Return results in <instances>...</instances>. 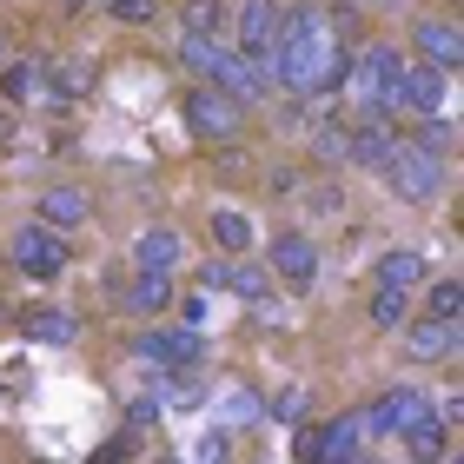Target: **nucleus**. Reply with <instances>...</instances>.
<instances>
[{
  "label": "nucleus",
  "instance_id": "nucleus-1",
  "mask_svg": "<svg viewBox=\"0 0 464 464\" xmlns=\"http://www.w3.org/2000/svg\"><path fill=\"white\" fill-rule=\"evenodd\" d=\"M398 73H405V47H385V40H365L352 47V67H345V87L358 120H385L392 113V93H398Z\"/></svg>",
  "mask_w": 464,
  "mask_h": 464
},
{
  "label": "nucleus",
  "instance_id": "nucleus-2",
  "mask_svg": "<svg viewBox=\"0 0 464 464\" xmlns=\"http://www.w3.org/2000/svg\"><path fill=\"white\" fill-rule=\"evenodd\" d=\"M179 120H186V133L199 146H232L246 133V107L232 93H219V87H186L179 93Z\"/></svg>",
  "mask_w": 464,
  "mask_h": 464
},
{
  "label": "nucleus",
  "instance_id": "nucleus-3",
  "mask_svg": "<svg viewBox=\"0 0 464 464\" xmlns=\"http://www.w3.org/2000/svg\"><path fill=\"white\" fill-rule=\"evenodd\" d=\"M7 259H14L20 279L53 285V279H67V272H73V239H60V232H47V226H20L14 246H7Z\"/></svg>",
  "mask_w": 464,
  "mask_h": 464
},
{
  "label": "nucleus",
  "instance_id": "nucleus-4",
  "mask_svg": "<svg viewBox=\"0 0 464 464\" xmlns=\"http://www.w3.org/2000/svg\"><path fill=\"white\" fill-rule=\"evenodd\" d=\"M392 186L405 206H431L438 193H445V160H431V153H418L411 140H398V153L385 160V173H378Z\"/></svg>",
  "mask_w": 464,
  "mask_h": 464
},
{
  "label": "nucleus",
  "instance_id": "nucleus-5",
  "mask_svg": "<svg viewBox=\"0 0 464 464\" xmlns=\"http://www.w3.org/2000/svg\"><path fill=\"white\" fill-rule=\"evenodd\" d=\"M418 418H431V392L425 385H392V392H378L365 411H358V431L365 438H405Z\"/></svg>",
  "mask_w": 464,
  "mask_h": 464
},
{
  "label": "nucleus",
  "instance_id": "nucleus-6",
  "mask_svg": "<svg viewBox=\"0 0 464 464\" xmlns=\"http://www.w3.org/2000/svg\"><path fill=\"white\" fill-rule=\"evenodd\" d=\"M358 445H365L358 411H345V418H325V425H299V438H292V458H299V464H352Z\"/></svg>",
  "mask_w": 464,
  "mask_h": 464
},
{
  "label": "nucleus",
  "instance_id": "nucleus-7",
  "mask_svg": "<svg viewBox=\"0 0 464 464\" xmlns=\"http://www.w3.org/2000/svg\"><path fill=\"white\" fill-rule=\"evenodd\" d=\"M319 246H312V232H279V239L266 246V279L285 285V292H312L319 285Z\"/></svg>",
  "mask_w": 464,
  "mask_h": 464
},
{
  "label": "nucleus",
  "instance_id": "nucleus-8",
  "mask_svg": "<svg viewBox=\"0 0 464 464\" xmlns=\"http://www.w3.org/2000/svg\"><path fill=\"white\" fill-rule=\"evenodd\" d=\"M133 352L160 372H179V365H206V332H186V325H146L133 332Z\"/></svg>",
  "mask_w": 464,
  "mask_h": 464
},
{
  "label": "nucleus",
  "instance_id": "nucleus-9",
  "mask_svg": "<svg viewBox=\"0 0 464 464\" xmlns=\"http://www.w3.org/2000/svg\"><path fill=\"white\" fill-rule=\"evenodd\" d=\"M405 60H418V67H431V73H445V80H451V73L464 67V34H458V20H445V14L418 20Z\"/></svg>",
  "mask_w": 464,
  "mask_h": 464
},
{
  "label": "nucleus",
  "instance_id": "nucleus-10",
  "mask_svg": "<svg viewBox=\"0 0 464 464\" xmlns=\"http://www.w3.org/2000/svg\"><path fill=\"white\" fill-rule=\"evenodd\" d=\"M87 219H93V193L87 186H47V193L34 199V226L60 232V239H73Z\"/></svg>",
  "mask_w": 464,
  "mask_h": 464
},
{
  "label": "nucleus",
  "instance_id": "nucleus-11",
  "mask_svg": "<svg viewBox=\"0 0 464 464\" xmlns=\"http://www.w3.org/2000/svg\"><path fill=\"white\" fill-rule=\"evenodd\" d=\"M100 87V67L87 53H60L47 60V73H40V100H53V107H73V100H87Z\"/></svg>",
  "mask_w": 464,
  "mask_h": 464
},
{
  "label": "nucleus",
  "instance_id": "nucleus-12",
  "mask_svg": "<svg viewBox=\"0 0 464 464\" xmlns=\"http://www.w3.org/2000/svg\"><path fill=\"white\" fill-rule=\"evenodd\" d=\"M398 126L392 120H352L345 126V166H365V173H385V160L398 153Z\"/></svg>",
  "mask_w": 464,
  "mask_h": 464
},
{
  "label": "nucleus",
  "instance_id": "nucleus-13",
  "mask_svg": "<svg viewBox=\"0 0 464 464\" xmlns=\"http://www.w3.org/2000/svg\"><path fill=\"white\" fill-rule=\"evenodd\" d=\"M279 7L285 0H239V53L272 60V47H279Z\"/></svg>",
  "mask_w": 464,
  "mask_h": 464
},
{
  "label": "nucleus",
  "instance_id": "nucleus-14",
  "mask_svg": "<svg viewBox=\"0 0 464 464\" xmlns=\"http://www.w3.org/2000/svg\"><path fill=\"white\" fill-rule=\"evenodd\" d=\"M219 93H232L239 107H259V100L272 93V60H252V53H232L226 67H219V80H213Z\"/></svg>",
  "mask_w": 464,
  "mask_h": 464
},
{
  "label": "nucleus",
  "instance_id": "nucleus-15",
  "mask_svg": "<svg viewBox=\"0 0 464 464\" xmlns=\"http://www.w3.org/2000/svg\"><path fill=\"white\" fill-rule=\"evenodd\" d=\"M173 279L166 272H126V285H120V305L133 312V319H160V312H173Z\"/></svg>",
  "mask_w": 464,
  "mask_h": 464
},
{
  "label": "nucleus",
  "instance_id": "nucleus-16",
  "mask_svg": "<svg viewBox=\"0 0 464 464\" xmlns=\"http://www.w3.org/2000/svg\"><path fill=\"white\" fill-rule=\"evenodd\" d=\"M398 339H405V358H411V365H445V358H458V332H451V325L405 319V325H398Z\"/></svg>",
  "mask_w": 464,
  "mask_h": 464
},
{
  "label": "nucleus",
  "instance_id": "nucleus-17",
  "mask_svg": "<svg viewBox=\"0 0 464 464\" xmlns=\"http://www.w3.org/2000/svg\"><path fill=\"white\" fill-rule=\"evenodd\" d=\"M425 272H431V259H425L418 246H392V252H378L372 285H385V292H418V285H425Z\"/></svg>",
  "mask_w": 464,
  "mask_h": 464
},
{
  "label": "nucleus",
  "instance_id": "nucleus-18",
  "mask_svg": "<svg viewBox=\"0 0 464 464\" xmlns=\"http://www.w3.org/2000/svg\"><path fill=\"white\" fill-rule=\"evenodd\" d=\"M179 259H186V239H179L173 226H146L140 239H133V272H166V279H173Z\"/></svg>",
  "mask_w": 464,
  "mask_h": 464
},
{
  "label": "nucleus",
  "instance_id": "nucleus-19",
  "mask_svg": "<svg viewBox=\"0 0 464 464\" xmlns=\"http://www.w3.org/2000/svg\"><path fill=\"white\" fill-rule=\"evenodd\" d=\"M73 312L67 305H20V339L34 345H73Z\"/></svg>",
  "mask_w": 464,
  "mask_h": 464
},
{
  "label": "nucleus",
  "instance_id": "nucleus-20",
  "mask_svg": "<svg viewBox=\"0 0 464 464\" xmlns=\"http://www.w3.org/2000/svg\"><path fill=\"white\" fill-rule=\"evenodd\" d=\"M226 60H232V47H226V40H199V34H179V67L193 73V87H213Z\"/></svg>",
  "mask_w": 464,
  "mask_h": 464
},
{
  "label": "nucleus",
  "instance_id": "nucleus-21",
  "mask_svg": "<svg viewBox=\"0 0 464 464\" xmlns=\"http://www.w3.org/2000/svg\"><path fill=\"white\" fill-rule=\"evenodd\" d=\"M398 445H405V464H445L458 438H451L445 425H438V418H418V425H411L405 438H398Z\"/></svg>",
  "mask_w": 464,
  "mask_h": 464
},
{
  "label": "nucleus",
  "instance_id": "nucleus-22",
  "mask_svg": "<svg viewBox=\"0 0 464 464\" xmlns=\"http://www.w3.org/2000/svg\"><path fill=\"white\" fill-rule=\"evenodd\" d=\"M160 405H206L213 398V378H206V365H179V372H166L160 378Z\"/></svg>",
  "mask_w": 464,
  "mask_h": 464
},
{
  "label": "nucleus",
  "instance_id": "nucleus-23",
  "mask_svg": "<svg viewBox=\"0 0 464 464\" xmlns=\"http://www.w3.org/2000/svg\"><path fill=\"white\" fill-rule=\"evenodd\" d=\"M418 319H431V325H464V285L458 279H431L425 285V312H418Z\"/></svg>",
  "mask_w": 464,
  "mask_h": 464
},
{
  "label": "nucleus",
  "instance_id": "nucleus-24",
  "mask_svg": "<svg viewBox=\"0 0 464 464\" xmlns=\"http://www.w3.org/2000/svg\"><path fill=\"white\" fill-rule=\"evenodd\" d=\"M405 319H411V292H385V285L365 292V325L372 332H398Z\"/></svg>",
  "mask_w": 464,
  "mask_h": 464
},
{
  "label": "nucleus",
  "instance_id": "nucleus-25",
  "mask_svg": "<svg viewBox=\"0 0 464 464\" xmlns=\"http://www.w3.org/2000/svg\"><path fill=\"white\" fill-rule=\"evenodd\" d=\"M40 73H47V53H14V67L0 73V100H40Z\"/></svg>",
  "mask_w": 464,
  "mask_h": 464
},
{
  "label": "nucleus",
  "instance_id": "nucleus-26",
  "mask_svg": "<svg viewBox=\"0 0 464 464\" xmlns=\"http://www.w3.org/2000/svg\"><path fill=\"white\" fill-rule=\"evenodd\" d=\"M411 146H418V153H431V160H445L458 146V126L445 113H425V120H411Z\"/></svg>",
  "mask_w": 464,
  "mask_h": 464
},
{
  "label": "nucleus",
  "instance_id": "nucleus-27",
  "mask_svg": "<svg viewBox=\"0 0 464 464\" xmlns=\"http://www.w3.org/2000/svg\"><path fill=\"white\" fill-rule=\"evenodd\" d=\"M252 239H259V232H252V219L239 213V206H219V213H213V246L219 252H246Z\"/></svg>",
  "mask_w": 464,
  "mask_h": 464
},
{
  "label": "nucleus",
  "instance_id": "nucleus-28",
  "mask_svg": "<svg viewBox=\"0 0 464 464\" xmlns=\"http://www.w3.org/2000/svg\"><path fill=\"white\" fill-rule=\"evenodd\" d=\"M179 27L199 34V40H219V27H226V0H186V7H179Z\"/></svg>",
  "mask_w": 464,
  "mask_h": 464
},
{
  "label": "nucleus",
  "instance_id": "nucleus-29",
  "mask_svg": "<svg viewBox=\"0 0 464 464\" xmlns=\"http://www.w3.org/2000/svg\"><path fill=\"white\" fill-rule=\"evenodd\" d=\"M226 292H232V299H246V305H266L272 299V279L259 266H226Z\"/></svg>",
  "mask_w": 464,
  "mask_h": 464
},
{
  "label": "nucleus",
  "instance_id": "nucleus-30",
  "mask_svg": "<svg viewBox=\"0 0 464 464\" xmlns=\"http://www.w3.org/2000/svg\"><path fill=\"white\" fill-rule=\"evenodd\" d=\"M312 153H319L325 166H345V126L332 120V113H325L319 126H312Z\"/></svg>",
  "mask_w": 464,
  "mask_h": 464
},
{
  "label": "nucleus",
  "instance_id": "nucleus-31",
  "mask_svg": "<svg viewBox=\"0 0 464 464\" xmlns=\"http://www.w3.org/2000/svg\"><path fill=\"white\" fill-rule=\"evenodd\" d=\"M107 14L120 20V27H153V20L166 14V0H107Z\"/></svg>",
  "mask_w": 464,
  "mask_h": 464
},
{
  "label": "nucleus",
  "instance_id": "nucleus-32",
  "mask_svg": "<svg viewBox=\"0 0 464 464\" xmlns=\"http://www.w3.org/2000/svg\"><path fill=\"white\" fill-rule=\"evenodd\" d=\"M312 213H319V219H339V213H345V186H339V179H319V186H312Z\"/></svg>",
  "mask_w": 464,
  "mask_h": 464
},
{
  "label": "nucleus",
  "instance_id": "nucleus-33",
  "mask_svg": "<svg viewBox=\"0 0 464 464\" xmlns=\"http://www.w3.org/2000/svg\"><path fill=\"white\" fill-rule=\"evenodd\" d=\"M173 305H179L186 332H206V319H213V299H206V292H186V299H173Z\"/></svg>",
  "mask_w": 464,
  "mask_h": 464
},
{
  "label": "nucleus",
  "instance_id": "nucleus-34",
  "mask_svg": "<svg viewBox=\"0 0 464 464\" xmlns=\"http://www.w3.org/2000/svg\"><path fill=\"white\" fill-rule=\"evenodd\" d=\"M226 431H213V438H199V464H226Z\"/></svg>",
  "mask_w": 464,
  "mask_h": 464
},
{
  "label": "nucleus",
  "instance_id": "nucleus-35",
  "mask_svg": "<svg viewBox=\"0 0 464 464\" xmlns=\"http://www.w3.org/2000/svg\"><path fill=\"white\" fill-rule=\"evenodd\" d=\"M153 418H160V398H140V405H126V425H153Z\"/></svg>",
  "mask_w": 464,
  "mask_h": 464
},
{
  "label": "nucleus",
  "instance_id": "nucleus-36",
  "mask_svg": "<svg viewBox=\"0 0 464 464\" xmlns=\"http://www.w3.org/2000/svg\"><path fill=\"white\" fill-rule=\"evenodd\" d=\"M199 292H226V259H213V266L199 272Z\"/></svg>",
  "mask_w": 464,
  "mask_h": 464
},
{
  "label": "nucleus",
  "instance_id": "nucleus-37",
  "mask_svg": "<svg viewBox=\"0 0 464 464\" xmlns=\"http://www.w3.org/2000/svg\"><path fill=\"white\" fill-rule=\"evenodd\" d=\"M14 67V34H0V73Z\"/></svg>",
  "mask_w": 464,
  "mask_h": 464
},
{
  "label": "nucleus",
  "instance_id": "nucleus-38",
  "mask_svg": "<svg viewBox=\"0 0 464 464\" xmlns=\"http://www.w3.org/2000/svg\"><path fill=\"white\" fill-rule=\"evenodd\" d=\"M14 133V113H7V100H0V140H7Z\"/></svg>",
  "mask_w": 464,
  "mask_h": 464
},
{
  "label": "nucleus",
  "instance_id": "nucleus-39",
  "mask_svg": "<svg viewBox=\"0 0 464 464\" xmlns=\"http://www.w3.org/2000/svg\"><path fill=\"white\" fill-rule=\"evenodd\" d=\"M352 464H365V458H352Z\"/></svg>",
  "mask_w": 464,
  "mask_h": 464
},
{
  "label": "nucleus",
  "instance_id": "nucleus-40",
  "mask_svg": "<svg viewBox=\"0 0 464 464\" xmlns=\"http://www.w3.org/2000/svg\"><path fill=\"white\" fill-rule=\"evenodd\" d=\"M166 464H173V458H166Z\"/></svg>",
  "mask_w": 464,
  "mask_h": 464
}]
</instances>
